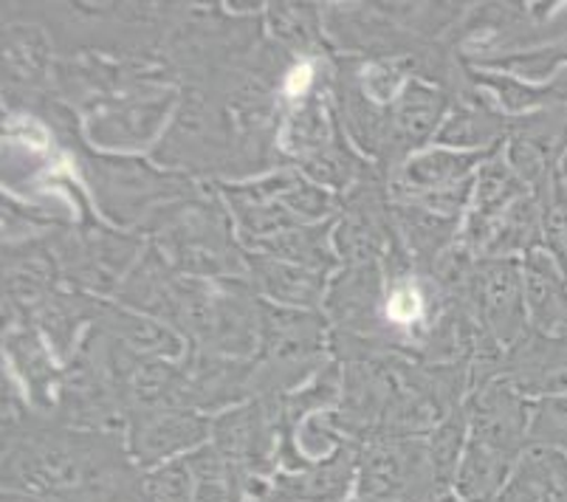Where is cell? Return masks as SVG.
<instances>
[{"label":"cell","instance_id":"1","mask_svg":"<svg viewBox=\"0 0 567 502\" xmlns=\"http://www.w3.org/2000/svg\"><path fill=\"white\" fill-rule=\"evenodd\" d=\"M452 491L432 463L426 434H375L359 447L353 502H435Z\"/></svg>","mask_w":567,"mask_h":502},{"label":"cell","instance_id":"2","mask_svg":"<svg viewBox=\"0 0 567 502\" xmlns=\"http://www.w3.org/2000/svg\"><path fill=\"white\" fill-rule=\"evenodd\" d=\"M463 303L477 328L512 354L530 336V317L525 305L523 263L512 257H481L463 288Z\"/></svg>","mask_w":567,"mask_h":502},{"label":"cell","instance_id":"3","mask_svg":"<svg viewBox=\"0 0 567 502\" xmlns=\"http://www.w3.org/2000/svg\"><path fill=\"white\" fill-rule=\"evenodd\" d=\"M322 310L331 334L370 341L384 354H395L386 330V277L381 263L339 268L328 283Z\"/></svg>","mask_w":567,"mask_h":502},{"label":"cell","instance_id":"4","mask_svg":"<svg viewBox=\"0 0 567 502\" xmlns=\"http://www.w3.org/2000/svg\"><path fill=\"white\" fill-rule=\"evenodd\" d=\"M209 443L224 454L231 472L244 483V491L249 480L271 478L280 452L275 398H251L215 416Z\"/></svg>","mask_w":567,"mask_h":502},{"label":"cell","instance_id":"5","mask_svg":"<svg viewBox=\"0 0 567 502\" xmlns=\"http://www.w3.org/2000/svg\"><path fill=\"white\" fill-rule=\"evenodd\" d=\"M122 438L133 465L138 472H147L206 447L213 438V418L187 407L127 412Z\"/></svg>","mask_w":567,"mask_h":502},{"label":"cell","instance_id":"6","mask_svg":"<svg viewBox=\"0 0 567 502\" xmlns=\"http://www.w3.org/2000/svg\"><path fill=\"white\" fill-rule=\"evenodd\" d=\"M359 447L342 443L331 458L302 469H277L271 478L246 483L244 502H353Z\"/></svg>","mask_w":567,"mask_h":502},{"label":"cell","instance_id":"7","mask_svg":"<svg viewBox=\"0 0 567 502\" xmlns=\"http://www.w3.org/2000/svg\"><path fill=\"white\" fill-rule=\"evenodd\" d=\"M530 407L534 401L505 379L468 392L463 401L468 438L519 460L530 447Z\"/></svg>","mask_w":567,"mask_h":502},{"label":"cell","instance_id":"8","mask_svg":"<svg viewBox=\"0 0 567 502\" xmlns=\"http://www.w3.org/2000/svg\"><path fill=\"white\" fill-rule=\"evenodd\" d=\"M450 116V96L432 82L412 76L399 100L390 105V144H386L384 164L393 167L390 178L399 173L401 164L417 150L432 147L441 131L443 119Z\"/></svg>","mask_w":567,"mask_h":502},{"label":"cell","instance_id":"9","mask_svg":"<svg viewBox=\"0 0 567 502\" xmlns=\"http://www.w3.org/2000/svg\"><path fill=\"white\" fill-rule=\"evenodd\" d=\"M525 193H530V186L508 167L503 150H499L492 162L483 164V170L474 178L472 204H468L466 217H463L457 243L468 248L474 257L486 255L488 243H492L503 215Z\"/></svg>","mask_w":567,"mask_h":502},{"label":"cell","instance_id":"10","mask_svg":"<svg viewBox=\"0 0 567 502\" xmlns=\"http://www.w3.org/2000/svg\"><path fill=\"white\" fill-rule=\"evenodd\" d=\"M503 147L494 150H452L432 147L417 150L399 167V173L390 178L386 193L390 195H421L437 193V189H452L477 178L483 164L492 162Z\"/></svg>","mask_w":567,"mask_h":502},{"label":"cell","instance_id":"11","mask_svg":"<svg viewBox=\"0 0 567 502\" xmlns=\"http://www.w3.org/2000/svg\"><path fill=\"white\" fill-rule=\"evenodd\" d=\"M3 255V303L12 317H34L56 294L54 279L60 274V260L38 240L9 243Z\"/></svg>","mask_w":567,"mask_h":502},{"label":"cell","instance_id":"12","mask_svg":"<svg viewBox=\"0 0 567 502\" xmlns=\"http://www.w3.org/2000/svg\"><path fill=\"white\" fill-rule=\"evenodd\" d=\"M246 277L251 279L260 299L280 308L300 310H322L328 283H331L324 274L277 260V257L257 255V252H246Z\"/></svg>","mask_w":567,"mask_h":502},{"label":"cell","instance_id":"13","mask_svg":"<svg viewBox=\"0 0 567 502\" xmlns=\"http://www.w3.org/2000/svg\"><path fill=\"white\" fill-rule=\"evenodd\" d=\"M499 502H567V454L530 443Z\"/></svg>","mask_w":567,"mask_h":502},{"label":"cell","instance_id":"14","mask_svg":"<svg viewBox=\"0 0 567 502\" xmlns=\"http://www.w3.org/2000/svg\"><path fill=\"white\" fill-rule=\"evenodd\" d=\"M169 105H173V91L142 102H127L125 107H113L102 116H94L91 139L102 147H142L156 136Z\"/></svg>","mask_w":567,"mask_h":502},{"label":"cell","instance_id":"15","mask_svg":"<svg viewBox=\"0 0 567 502\" xmlns=\"http://www.w3.org/2000/svg\"><path fill=\"white\" fill-rule=\"evenodd\" d=\"M519 460L468 438L452 480V494L461 496L463 502H499Z\"/></svg>","mask_w":567,"mask_h":502},{"label":"cell","instance_id":"16","mask_svg":"<svg viewBox=\"0 0 567 502\" xmlns=\"http://www.w3.org/2000/svg\"><path fill=\"white\" fill-rule=\"evenodd\" d=\"M7 354L12 365L18 367L20 376L29 385V398H32L38 416H51L56 410V370L51 365V348L40 339L34 330L9 325L7 334Z\"/></svg>","mask_w":567,"mask_h":502},{"label":"cell","instance_id":"17","mask_svg":"<svg viewBox=\"0 0 567 502\" xmlns=\"http://www.w3.org/2000/svg\"><path fill=\"white\" fill-rule=\"evenodd\" d=\"M51 74V40L40 25H9L3 38V82L9 91H34Z\"/></svg>","mask_w":567,"mask_h":502},{"label":"cell","instance_id":"18","mask_svg":"<svg viewBox=\"0 0 567 502\" xmlns=\"http://www.w3.org/2000/svg\"><path fill=\"white\" fill-rule=\"evenodd\" d=\"M337 221V217H333ZM333 221L328 224H313V226H300V229H291L286 235L275 237V240L257 246V255L277 257V260L293 263V266L311 268V272L328 274L333 268H339V255L333 248Z\"/></svg>","mask_w":567,"mask_h":502},{"label":"cell","instance_id":"19","mask_svg":"<svg viewBox=\"0 0 567 502\" xmlns=\"http://www.w3.org/2000/svg\"><path fill=\"white\" fill-rule=\"evenodd\" d=\"M187 465L195 480L193 502H244V483L213 443L187 454Z\"/></svg>","mask_w":567,"mask_h":502},{"label":"cell","instance_id":"20","mask_svg":"<svg viewBox=\"0 0 567 502\" xmlns=\"http://www.w3.org/2000/svg\"><path fill=\"white\" fill-rule=\"evenodd\" d=\"M195 480L187 458L142 472V502H193Z\"/></svg>","mask_w":567,"mask_h":502},{"label":"cell","instance_id":"21","mask_svg":"<svg viewBox=\"0 0 567 502\" xmlns=\"http://www.w3.org/2000/svg\"><path fill=\"white\" fill-rule=\"evenodd\" d=\"M268 18H271V29H275L277 40H280L286 49H297L302 54H308V49L317 40L319 20L313 7H297V3H280V7L268 9Z\"/></svg>","mask_w":567,"mask_h":502},{"label":"cell","instance_id":"22","mask_svg":"<svg viewBox=\"0 0 567 502\" xmlns=\"http://www.w3.org/2000/svg\"><path fill=\"white\" fill-rule=\"evenodd\" d=\"M530 443L567 454V396L534 401V407H530Z\"/></svg>","mask_w":567,"mask_h":502},{"label":"cell","instance_id":"23","mask_svg":"<svg viewBox=\"0 0 567 502\" xmlns=\"http://www.w3.org/2000/svg\"><path fill=\"white\" fill-rule=\"evenodd\" d=\"M0 502H49L38 494H29V491H14V489H3V496Z\"/></svg>","mask_w":567,"mask_h":502},{"label":"cell","instance_id":"24","mask_svg":"<svg viewBox=\"0 0 567 502\" xmlns=\"http://www.w3.org/2000/svg\"><path fill=\"white\" fill-rule=\"evenodd\" d=\"M435 502H463V500H461V496H455V494H452V491H446V494H441V496H437Z\"/></svg>","mask_w":567,"mask_h":502},{"label":"cell","instance_id":"25","mask_svg":"<svg viewBox=\"0 0 567 502\" xmlns=\"http://www.w3.org/2000/svg\"><path fill=\"white\" fill-rule=\"evenodd\" d=\"M559 170H561V173H565V178H567V153H565V158H561V164H559Z\"/></svg>","mask_w":567,"mask_h":502}]
</instances>
